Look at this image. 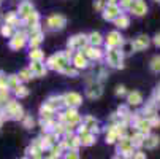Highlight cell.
Masks as SVG:
<instances>
[{"label":"cell","mask_w":160,"mask_h":159,"mask_svg":"<svg viewBox=\"0 0 160 159\" xmlns=\"http://www.w3.org/2000/svg\"><path fill=\"white\" fill-rule=\"evenodd\" d=\"M122 57H124V53L119 51L118 48H111L106 51V62L108 65L114 67V69H122Z\"/></svg>","instance_id":"obj_1"},{"label":"cell","mask_w":160,"mask_h":159,"mask_svg":"<svg viewBox=\"0 0 160 159\" xmlns=\"http://www.w3.org/2000/svg\"><path fill=\"white\" fill-rule=\"evenodd\" d=\"M67 65H70V62L65 59L63 53H57V54H54V56H51L48 59V67H49V69H52V70L62 72Z\"/></svg>","instance_id":"obj_2"},{"label":"cell","mask_w":160,"mask_h":159,"mask_svg":"<svg viewBox=\"0 0 160 159\" xmlns=\"http://www.w3.org/2000/svg\"><path fill=\"white\" fill-rule=\"evenodd\" d=\"M67 24V18L63 14H52L46 19V27L49 30H62Z\"/></svg>","instance_id":"obj_3"},{"label":"cell","mask_w":160,"mask_h":159,"mask_svg":"<svg viewBox=\"0 0 160 159\" xmlns=\"http://www.w3.org/2000/svg\"><path fill=\"white\" fill-rule=\"evenodd\" d=\"M27 40L29 37L24 34V32H19V34H14L11 38H10V48L11 50H21L27 45Z\"/></svg>","instance_id":"obj_4"},{"label":"cell","mask_w":160,"mask_h":159,"mask_svg":"<svg viewBox=\"0 0 160 159\" xmlns=\"http://www.w3.org/2000/svg\"><path fill=\"white\" fill-rule=\"evenodd\" d=\"M62 99H63V105H67L68 108H76L82 102V97L78 93H67Z\"/></svg>","instance_id":"obj_5"},{"label":"cell","mask_w":160,"mask_h":159,"mask_svg":"<svg viewBox=\"0 0 160 159\" xmlns=\"http://www.w3.org/2000/svg\"><path fill=\"white\" fill-rule=\"evenodd\" d=\"M119 14H121V7L116 5V3H108L103 8V18L106 21H114Z\"/></svg>","instance_id":"obj_6"},{"label":"cell","mask_w":160,"mask_h":159,"mask_svg":"<svg viewBox=\"0 0 160 159\" xmlns=\"http://www.w3.org/2000/svg\"><path fill=\"white\" fill-rule=\"evenodd\" d=\"M102 94H103V86H102V83H98V81L90 83V84L87 86V89H86V96H87L89 99H98Z\"/></svg>","instance_id":"obj_7"},{"label":"cell","mask_w":160,"mask_h":159,"mask_svg":"<svg viewBox=\"0 0 160 159\" xmlns=\"http://www.w3.org/2000/svg\"><path fill=\"white\" fill-rule=\"evenodd\" d=\"M87 45V35H75L68 40V48L73 50H81Z\"/></svg>","instance_id":"obj_8"},{"label":"cell","mask_w":160,"mask_h":159,"mask_svg":"<svg viewBox=\"0 0 160 159\" xmlns=\"http://www.w3.org/2000/svg\"><path fill=\"white\" fill-rule=\"evenodd\" d=\"M122 37L119 32H109L108 37H106V46L111 50V48H118V46H122Z\"/></svg>","instance_id":"obj_9"},{"label":"cell","mask_w":160,"mask_h":159,"mask_svg":"<svg viewBox=\"0 0 160 159\" xmlns=\"http://www.w3.org/2000/svg\"><path fill=\"white\" fill-rule=\"evenodd\" d=\"M130 11L135 16H143V14H146L148 7H146V3L143 2V0H135V2L132 3V7H130Z\"/></svg>","instance_id":"obj_10"},{"label":"cell","mask_w":160,"mask_h":159,"mask_svg":"<svg viewBox=\"0 0 160 159\" xmlns=\"http://www.w3.org/2000/svg\"><path fill=\"white\" fill-rule=\"evenodd\" d=\"M33 13V5L30 2H27V0H24V2L19 3V8H18V16H21L22 19L27 18L29 14Z\"/></svg>","instance_id":"obj_11"},{"label":"cell","mask_w":160,"mask_h":159,"mask_svg":"<svg viewBox=\"0 0 160 159\" xmlns=\"http://www.w3.org/2000/svg\"><path fill=\"white\" fill-rule=\"evenodd\" d=\"M132 45H133V50L135 51H141V50H144V48L149 46V37L148 35H140L138 38H135L132 41Z\"/></svg>","instance_id":"obj_12"},{"label":"cell","mask_w":160,"mask_h":159,"mask_svg":"<svg viewBox=\"0 0 160 159\" xmlns=\"http://www.w3.org/2000/svg\"><path fill=\"white\" fill-rule=\"evenodd\" d=\"M29 70L32 72L33 77H44L46 75V67H44L43 62H30Z\"/></svg>","instance_id":"obj_13"},{"label":"cell","mask_w":160,"mask_h":159,"mask_svg":"<svg viewBox=\"0 0 160 159\" xmlns=\"http://www.w3.org/2000/svg\"><path fill=\"white\" fill-rule=\"evenodd\" d=\"M73 65H75L76 70L86 69V67H87V57L84 56V53H76L73 56Z\"/></svg>","instance_id":"obj_14"},{"label":"cell","mask_w":160,"mask_h":159,"mask_svg":"<svg viewBox=\"0 0 160 159\" xmlns=\"http://www.w3.org/2000/svg\"><path fill=\"white\" fill-rule=\"evenodd\" d=\"M84 56L87 59H102L103 57V51L100 48L89 46V48H84Z\"/></svg>","instance_id":"obj_15"},{"label":"cell","mask_w":160,"mask_h":159,"mask_svg":"<svg viewBox=\"0 0 160 159\" xmlns=\"http://www.w3.org/2000/svg\"><path fill=\"white\" fill-rule=\"evenodd\" d=\"M87 43H90V46H94V48H98L103 43V38L98 32H92V34L87 35Z\"/></svg>","instance_id":"obj_16"},{"label":"cell","mask_w":160,"mask_h":159,"mask_svg":"<svg viewBox=\"0 0 160 159\" xmlns=\"http://www.w3.org/2000/svg\"><path fill=\"white\" fill-rule=\"evenodd\" d=\"M44 103H46L48 107H51L54 111H56V108H59V107H62L63 105V99L60 97V96H51L46 102H44Z\"/></svg>","instance_id":"obj_17"},{"label":"cell","mask_w":160,"mask_h":159,"mask_svg":"<svg viewBox=\"0 0 160 159\" xmlns=\"http://www.w3.org/2000/svg\"><path fill=\"white\" fill-rule=\"evenodd\" d=\"M127 102H128V105H140L143 102V96L138 91H133V93H130L127 96Z\"/></svg>","instance_id":"obj_18"},{"label":"cell","mask_w":160,"mask_h":159,"mask_svg":"<svg viewBox=\"0 0 160 159\" xmlns=\"http://www.w3.org/2000/svg\"><path fill=\"white\" fill-rule=\"evenodd\" d=\"M40 115H41V119L48 121V119H51V118H52V115H54V110H52L51 107H48L46 103H43V105L40 107Z\"/></svg>","instance_id":"obj_19"},{"label":"cell","mask_w":160,"mask_h":159,"mask_svg":"<svg viewBox=\"0 0 160 159\" xmlns=\"http://www.w3.org/2000/svg\"><path fill=\"white\" fill-rule=\"evenodd\" d=\"M43 41V34L41 32H37V34H30L29 35V45H30V48L37 50V46Z\"/></svg>","instance_id":"obj_20"},{"label":"cell","mask_w":160,"mask_h":159,"mask_svg":"<svg viewBox=\"0 0 160 159\" xmlns=\"http://www.w3.org/2000/svg\"><path fill=\"white\" fill-rule=\"evenodd\" d=\"M38 21H40V14H38L37 11H33L32 14H29L27 18H24V24H26L27 27H33V26L38 24Z\"/></svg>","instance_id":"obj_21"},{"label":"cell","mask_w":160,"mask_h":159,"mask_svg":"<svg viewBox=\"0 0 160 159\" xmlns=\"http://www.w3.org/2000/svg\"><path fill=\"white\" fill-rule=\"evenodd\" d=\"M136 127H138V132L140 134H148L149 130H151V124H149V119H138V121H136Z\"/></svg>","instance_id":"obj_22"},{"label":"cell","mask_w":160,"mask_h":159,"mask_svg":"<svg viewBox=\"0 0 160 159\" xmlns=\"http://www.w3.org/2000/svg\"><path fill=\"white\" fill-rule=\"evenodd\" d=\"M114 24H116L118 27H121V29H125V27H128V24H130V19H128V16H125V14H119L116 19L112 21Z\"/></svg>","instance_id":"obj_23"},{"label":"cell","mask_w":160,"mask_h":159,"mask_svg":"<svg viewBox=\"0 0 160 159\" xmlns=\"http://www.w3.org/2000/svg\"><path fill=\"white\" fill-rule=\"evenodd\" d=\"M160 143V139L157 137V135H149V137H144V146L146 148H149V150H152V148H155L157 145Z\"/></svg>","instance_id":"obj_24"},{"label":"cell","mask_w":160,"mask_h":159,"mask_svg":"<svg viewBox=\"0 0 160 159\" xmlns=\"http://www.w3.org/2000/svg\"><path fill=\"white\" fill-rule=\"evenodd\" d=\"M5 22L8 26H16L18 22H19V16H18V13H14V11H10V13H7L5 14Z\"/></svg>","instance_id":"obj_25"},{"label":"cell","mask_w":160,"mask_h":159,"mask_svg":"<svg viewBox=\"0 0 160 159\" xmlns=\"http://www.w3.org/2000/svg\"><path fill=\"white\" fill-rule=\"evenodd\" d=\"M79 139H81V145H84V146H90L95 143V135L92 132H87L86 135H82Z\"/></svg>","instance_id":"obj_26"},{"label":"cell","mask_w":160,"mask_h":159,"mask_svg":"<svg viewBox=\"0 0 160 159\" xmlns=\"http://www.w3.org/2000/svg\"><path fill=\"white\" fill-rule=\"evenodd\" d=\"M29 57L32 59V62H43V59H44V54H43V51L41 50H32L30 51V54H29Z\"/></svg>","instance_id":"obj_27"},{"label":"cell","mask_w":160,"mask_h":159,"mask_svg":"<svg viewBox=\"0 0 160 159\" xmlns=\"http://www.w3.org/2000/svg\"><path fill=\"white\" fill-rule=\"evenodd\" d=\"M19 77L18 75H10V77H7V86H8V89H16L18 86H19Z\"/></svg>","instance_id":"obj_28"},{"label":"cell","mask_w":160,"mask_h":159,"mask_svg":"<svg viewBox=\"0 0 160 159\" xmlns=\"http://www.w3.org/2000/svg\"><path fill=\"white\" fill-rule=\"evenodd\" d=\"M14 94H16V97H19V99H22V97H27L29 96V89L26 87V86H18L16 89H14Z\"/></svg>","instance_id":"obj_29"},{"label":"cell","mask_w":160,"mask_h":159,"mask_svg":"<svg viewBox=\"0 0 160 159\" xmlns=\"http://www.w3.org/2000/svg\"><path fill=\"white\" fill-rule=\"evenodd\" d=\"M49 151H51V156H52V157H56V159H59V157L62 156V153H63L62 146H60V145H56V143L49 148Z\"/></svg>","instance_id":"obj_30"},{"label":"cell","mask_w":160,"mask_h":159,"mask_svg":"<svg viewBox=\"0 0 160 159\" xmlns=\"http://www.w3.org/2000/svg\"><path fill=\"white\" fill-rule=\"evenodd\" d=\"M151 70L155 72V73H160V56L152 57V61H151Z\"/></svg>","instance_id":"obj_31"},{"label":"cell","mask_w":160,"mask_h":159,"mask_svg":"<svg viewBox=\"0 0 160 159\" xmlns=\"http://www.w3.org/2000/svg\"><path fill=\"white\" fill-rule=\"evenodd\" d=\"M143 143H144V135H143V134L138 132L135 137H132V145H133V146H141Z\"/></svg>","instance_id":"obj_32"},{"label":"cell","mask_w":160,"mask_h":159,"mask_svg":"<svg viewBox=\"0 0 160 159\" xmlns=\"http://www.w3.org/2000/svg\"><path fill=\"white\" fill-rule=\"evenodd\" d=\"M18 77H19V80H22V81H29L33 75H32V72H30L29 69H22V70L19 72V75H18Z\"/></svg>","instance_id":"obj_33"},{"label":"cell","mask_w":160,"mask_h":159,"mask_svg":"<svg viewBox=\"0 0 160 159\" xmlns=\"http://www.w3.org/2000/svg\"><path fill=\"white\" fill-rule=\"evenodd\" d=\"M22 124H24L26 129H32L35 126V121H33L32 116H24V118H22Z\"/></svg>","instance_id":"obj_34"},{"label":"cell","mask_w":160,"mask_h":159,"mask_svg":"<svg viewBox=\"0 0 160 159\" xmlns=\"http://www.w3.org/2000/svg\"><path fill=\"white\" fill-rule=\"evenodd\" d=\"M0 34H2L3 37H13V27L5 24V26H2V29H0Z\"/></svg>","instance_id":"obj_35"},{"label":"cell","mask_w":160,"mask_h":159,"mask_svg":"<svg viewBox=\"0 0 160 159\" xmlns=\"http://www.w3.org/2000/svg\"><path fill=\"white\" fill-rule=\"evenodd\" d=\"M63 159H79V154H78L76 150H68L63 154Z\"/></svg>","instance_id":"obj_36"},{"label":"cell","mask_w":160,"mask_h":159,"mask_svg":"<svg viewBox=\"0 0 160 159\" xmlns=\"http://www.w3.org/2000/svg\"><path fill=\"white\" fill-rule=\"evenodd\" d=\"M62 73H65V75H72V77H78V70L75 69V67H70V65H67L65 69L62 70Z\"/></svg>","instance_id":"obj_37"},{"label":"cell","mask_w":160,"mask_h":159,"mask_svg":"<svg viewBox=\"0 0 160 159\" xmlns=\"http://www.w3.org/2000/svg\"><path fill=\"white\" fill-rule=\"evenodd\" d=\"M122 46H124V48H122L121 51H124L125 54H128V53H132V51H135V50H133V45H132V41H127V43H122Z\"/></svg>","instance_id":"obj_38"},{"label":"cell","mask_w":160,"mask_h":159,"mask_svg":"<svg viewBox=\"0 0 160 159\" xmlns=\"http://www.w3.org/2000/svg\"><path fill=\"white\" fill-rule=\"evenodd\" d=\"M132 159H146V153H143V151H135L133 156H132Z\"/></svg>","instance_id":"obj_39"},{"label":"cell","mask_w":160,"mask_h":159,"mask_svg":"<svg viewBox=\"0 0 160 159\" xmlns=\"http://www.w3.org/2000/svg\"><path fill=\"white\" fill-rule=\"evenodd\" d=\"M133 3V0H121V7L122 8H130Z\"/></svg>","instance_id":"obj_40"},{"label":"cell","mask_w":160,"mask_h":159,"mask_svg":"<svg viewBox=\"0 0 160 159\" xmlns=\"http://www.w3.org/2000/svg\"><path fill=\"white\" fill-rule=\"evenodd\" d=\"M103 5H105V0H97V2L94 3L95 10H103Z\"/></svg>","instance_id":"obj_41"},{"label":"cell","mask_w":160,"mask_h":159,"mask_svg":"<svg viewBox=\"0 0 160 159\" xmlns=\"http://www.w3.org/2000/svg\"><path fill=\"white\" fill-rule=\"evenodd\" d=\"M116 94H118V96H124V94H125V87H124V86H118V87H116Z\"/></svg>","instance_id":"obj_42"},{"label":"cell","mask_w":160,"mask_h":159,"mask_svg":"<svg viewBox=\"0 0 160 159\" xmlns=\"http://www.w3.org/2000/svg\"><path fill=\"white\" fill-rule=\"evenodd\" d=\"M154 43L157 45V46H160V34H157V35L154 37Z\"/></svg>","instance_id":"obj_43"},{"label":"cell","mask_w":160,"mask_h":159,"mask_svg":"<svg viewBox=\"0 0 160 159\" xmlns=\"http://www.w3.org/2000/svg\"><path fill=\"white\" fill-rule=\"evenodd\" d=\"M108 3H116V0H108Z\"/></svg>","instance_id":"obj_44"},{"label":"cell","mask_w":160,"mask_h":159,"mask_svg":"<svg viewBox=\"0 0 160 159\" xmlns=\"http://www.w3.org/2000/svg\"><path fill=\"white\" fill-rule=\"evenodd\" d=\"M46 159H56V157H52V156H48V157H46Z\"/></svg>","instance_id":"obj_45"},{"label":"cell","mask_w":160,"mask_h":159,"mask_svg":"<svg viewBox=\"0 0 160 159\" xmlns=\"http://www.w3.org/2000/svg\"><path fill=\"white\" fill-rule=\"evenodd\" d=\"M114 159H122V157H121V156H118V157H114Z\"/></svg>","instance_id":"obj_46"},{"label":"cell","mask_w":160,"mask_h":159,"mask_svg":"<svg viewBox=\"0 0 160 159\" xmlns=\"http://www.w3.org/2000/svg\"><path fill=\"white\" fill-rule=\"evenodd\" d=\"M2 103H3V100H2V99H0V105H2Z\"/></svg>","instance_id":"obj_47"},{"label":"cell","mask_w":160,"mask_h":159,"mask_svg":"<svg viewBox=\"0 0 160 159\" xmlns=\"http://www.w3.org/2000/svg\"><path fill=\"white\" fill-rule=\"evenodd\" d=\"M0 2H2V0H0Z\"/></svg>","instance_id":"obj_48"},{"label":"cell","mask_w":160,"mask_h":159,"mask_svg":"<svg viewBox=\"0 0 160 159\" xmlns=\"http://www.w3.org/2000/svg\"><path fill=\"white\" fill-rule=\"evenodd\" d=\"M22 2H24V0H22Z\"/></svg>","instance_id":"obj_49"},{"label":"cell","mask_w":160,"mask_h":159,"mask_svg":"<svg viewBox=\"0 0 160 159\" xmlns=\"http://www.w3.org/2000/svg\"><path fill=\"white\" fill-rule=\"evenodd\" d=\"M157 2H158V0H157Z\"/></svg>","instance_id":"obj_50"}]
</instances>
